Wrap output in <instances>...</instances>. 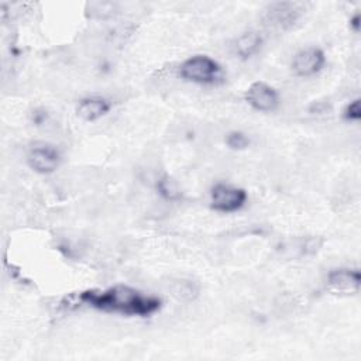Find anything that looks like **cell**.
Listing matches in <instances>:
<instances>
[{"label": "cell", "mask_w": 361, "mask_h": 361, "mask_svg": "<svg viewBox=\"0 0 361 361\" xmlns=\"http://www.w3.org/2000/svg\"><path fill=\"white\" fill-rule=\"evenodd\" d=\"M79 300L93 309L128 317H147L158 312L162 306L159 298L145 295L127 285H114L104 290L89 289L79 293Z\"/></svg>", "instance_id": "obj_1"}, {"label": "cell", "mask_w": 361, "mask_h": 361, "mask_svg": "<svg viewBox=\"0 0 361 361\" xmlns=\"http://www.w3.org/2000/svg\"><path fill=\"white\" fill-rule=\"evenodd\" d=\"M179 76L186 82L213 85L221 78V66L207 55H193L180 63Z\"/></svg>", "instance_id": "obj_2"}, {"label": "cell", "mask_w": 361, "mask_h": 361, "mask_svg": "<svg viewBox=\"0 0 361 361\" xmlns=\"http://www.w3.org/2000/svg\"><path fill=\"white\" fill-rule=\"evenodd\" d=\"M247 192L243 188L228 183H214L210 189V206L220 213H234L247 202Z\"/></svg>", "instance_id": "obj_3"}, {"label": "cell", "mask_w": 361, "mask_h": 361, "mask_svg": "<svg viewBox=\"0 0 361 361\" xmlns=\"http://www.w3.org/2000/svg\"><path fill=\"white\" fill-rule=\"evenodd\" d=\"M62 157L59 149L48 142L35 144L27 155L28 166L41 175H48L55 172L61 165Z\"/></svg>", "instance_id": "obj_4"}, {"label": "cell", "mask_w": 361, "mask_h": 361, "mask_svg": "<svg viewBox=\"0 0 361 361\" xmlns=\"http://www.w3.org/2000/svg\"><path fill=\"white\" fill-rule=\"evenodd\" d=\"M244 99L254 110L261 113H271L279 104V94L276 89L262 80L252 82L247 87Z\"/></svg>", "instance_id": "obj_5"}, {"label": "cell", "mask_w": 361, "mask_h": 361, "mask_svg": "<svg viewBox=\"0 0 361 361\" xmlns=\"http://www.w3.org/2000/svg\"><path fill=\"white\" fill-rule=\"evenodd\" d=\"M326 63V55L319 47H306L298 51L290 62L292 71L300 78H309L319 73Z\"/></svg>", "instance_id": "obj_6"}, {"label": "cell", "mask_w": 361, "mask_h": 361, "mask_svg": "<svg viewBox=\"0 0 361 361\" xmlns=\"http://www.w3.org/2000/svg\"><path fill=\"white\" fill-rule=\"evenodd\" d=\"M327 286L338 293H357L361 285V274L357 268H334L327 274Z\"/></svg>", "instance_id": "obj_7"}, {"label": "cell", "mask_w": 361, "mask_h": 361, "mask_svg": "<svg viewBox=\"0 0 361 361\" xmlns=\"http://www.w3.org/2000/svg\"><path fill=\"white\" fill-rule=\"evenodd\" d=\"M111 109V103L100 96H87L79 100L76 114L83 121H96L106 116Z\"/></svg>", "instance_id": "obj_8"}, {"label": "cell", "mask_w": 361, "mask_h": 361, "mask_svg": "<svg viewBox=\"0 0 361 361\" xmlns=\"http://www.w3.org/2000/svg\"><path fill=\"white\" fill-rule=\"evenodd\" d=\"M264 44L262 35L257 31H245L243 32L234 42V49L238 58L250 59L257 55Z\"/></svg>", "instance_id": "obj_9"}, {"label": "cell", "mask_w": 361, "mask_h": 361, "mask_svg": "<svg viewBox=\"0 0 361 361\" xmlns=\"http://www.w3.org/2000/svg\"><path fill=\"white\" fill-rule=\"evenodd\" d=\"M300 11H303L300 8V6L298 3H275L271 6V18L275 21V24L281 25V27H286V25H292Z\"/></svg>", "instance_id": "obj_10"}, {"label": "cell", "mask_w": 361, "mask_h": 361, "mask_svg": "<svg viewBox=\"0 0 361 361\" xmlns=\"http://www.w3.org/2000/svg\"><path fill=\"white\" fill-rule=\"evenodd\" d=\"M157 192L159 193V196H162L165 200H178L180 199V190L176 185V182L168 176V175H164L158 179L157 182Z\"/></svg>", "instance_id": "obj_11"}, {"label": "cell", "mask_w": 361, "mask_h": 361, "mask_svg": "<svg viewBox=\"0 0 361 361\" xmlns=\"http://www.w3.org/2000/svg\"><path fill=\"white\" fill-rule=\"evenodd\" d=\"M226 145H227L230 149L241 151V149L248 148V145H250V138H248L244 133H241V131H230V133L226 135Z\"/></svg>", "instance_id": "obj_12"}, {"label": "cell", "mask_w": 361, "mask_h": 361, "mask_svg": "<svg viewBox=\"0 0 361 361\" xmlns=\"http://www.w3.org/2000/svg\"><path fill=\"white\" fill-rule=\"evenodd\" d=\"M343 116L348 121H360L361 120V100L360 99L351 100L345 106V109L343 111Z\"/></svg>", "instance_id": "obj_13"}, {"label": "cell", "mask_w": 361, "mask_h": 361, "mask_svg": "<svg viewBox=\"0 0 361 361\" xmlns=\"http://www.w3.org/2000/svg\"><path fill=\"white\" fill-rule=\"evenodd\" d=\"M360 23H361V16L360 13H355L351 18H350V27L353 28L354 32L360 31Z\"/></svg>", "instance_id": "obj_14"}]
</instances>
